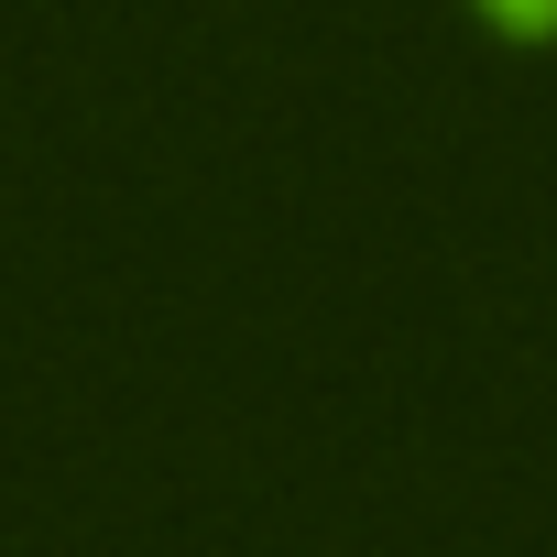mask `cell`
<instances>
[{"instance_id": "cell-1", "label": "cell", "mask_w": 557, "mask_h": 557, "mask_svg": "<svg viewBox=\"0 0 557 557\" xmlns=\"http://www.w3.org/2000/svg\"><path fill=\"white\" fill-rule=\"evenodd\" d=\"M481 12H492L503 34H524V45H546V34H557V0H481Z\"/></svg>"}]
</instances>
